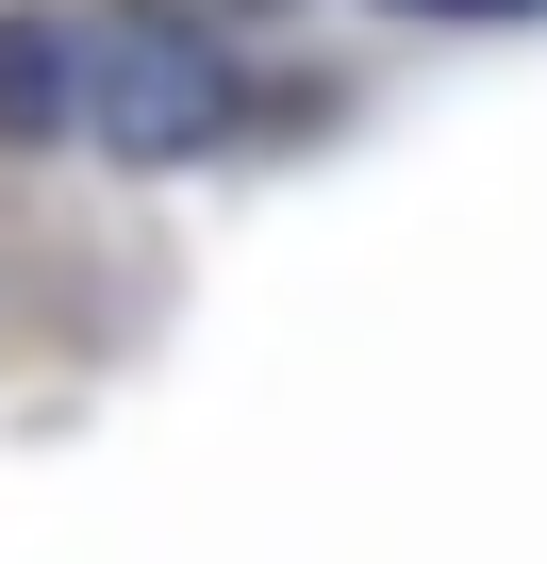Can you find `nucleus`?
Here are the masks:
<instances>
[{
    "label": "nucleus",
    "mask_w": 547,
    "mask_h": 564,
    "mask_svg": "<svg viewBox=\"0 0 547 564\" xmlns=\"http://www.w3.org/2000/svg\"><path fill=\"white\" fill-rule=\"evenodd\" d=\"M84 117V34L67 18H0V133H67Z\"/></svg>",
    "instance_id": "nucleus-2"
},
{
    "label": "nucleus",
    "mask_w": 547,
    "mask_h": 564,
    "mask_svg": "<svg viewBox=\"0 0 547 564\" xmlns=\"http://www.w3.org/2000/svg\"><path fill=\"white\" fill-rule=\"evenodd\" d=\"M232 18H283V0H232Z\"/></svg>",
    "instance_id": "nucleus-4"
},
{
    "label": "nucleus",
    "mask_w": 547,
    "mask_h": 564,
    "mask_svg": "<svg viewBox=\"0 0 547 564\" xmlns=\"http://www.w3.org/2000/svg\"><path fill=\"white\" fill-rule=\"evenodd\" d=\"M84 100H100V133H117L133 166H183V150L232 117V67H216L199 34H117V51H84Z\"/></svg>",
    "instance_id": "nucleus-1"
},
{
    "label": "nucleus",
    "mask_w": 547,
    "mask_h": 564,
    "mask_svg": "<svg viewBox=\"0 0 547 564\" xmlns=\"http://www.w3.org/2000/svg\"><path fill=\"white\" fill-rule=\"evenodd\" d=\"M398 18H547V0H398Z\"/></svg>",
    "instance_id": "nucleus-3"
}]
</instances>
